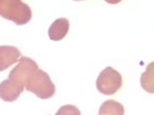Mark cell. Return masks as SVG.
I'll list each match as a JSON object with an SVG mask.
<instances>
[{
    "label": "cell",
    "mask_w": 154,
    "mask_h": 115,
    "mask_svg": "<svg viewBox=\"0 0 154 115\" xmlns=\"http://www.w3.org/2000/svg\"><path fill=\"white\" fill-rule=\"evenodd\" d=\"M0 16L16 25H25L31 20L32 11L21 0H0Z\"/></svg>",
    "instance_id": "1"
},
{
    "label": "cell",
    "mask_w": 154,
    "mask_h": 115,
    "mask_svg": "<svg viewBox=\"0 0 154 115\" xmlns=\"http://www.w3.org/2000/svg\"><path fill=\"white\" fill-rule=\"evenodd\" d=\"M25 89H27L29 92L36 94L41 99H48L53 97L56 93V87L49 78L48 73H46L42 69H37L33 72V74L29 78Z\"/></svg>",
    "instance_id": "2"
},
{
    "label": "cell",
    "mask_w": 154,
    "mask_h": 115,
    "mask_svg": "<svg viewBox=\"0 0 154 115\" xmlns=\"http://www.w3.org/2000/svg\"><path fill=\"white\" fill-rule=\"evenodd\" d=\"M121 85H122V77L112 67L105 68L99 74L96 79L97 91L101 94H105V95L115 94L121 88Z\"/></svg>",
    "instance_id": "3"
},
{
    "label": "cell",
    "mask_w": 154,
    "mask_h": 115,
    "mask_svg": "<svg viewBox=\"0 0 154 115\" xmlns=\"http://www.w3.org/2000/svg\"><path fill=\"white\" fill-rule=\"evenodd\" d=\"M37 69H38V66L33 59L29 57H20L16 67L10 72L9 79L12 83H15L17 87L25 89V85H26L29 78Z\"/></svg>",
    "instance_id": "4"
},
{
    "label": "cell",
    "mask_w": 154,
    "mask_h": 115,
    "mask_svg": "<svg viewBox=\"0 0 154 115\" xmlns=\"http://www.w3.org/2000/svg\"><path fill=\"white\" fill-rule=\"evenodd\" d=\"M20 51L14 46H0V71H4L19 62Z\"/></svg>",
    "instance_id": "5"
},
{
    "label": "cell",
    "mask_w": 154,
    "mask_h": 115,
    "mask_svg": "<svg viewBox=\"0 0 154 115\" xmlns=\"http://www.w3.org/2000/svg\"><path fill=\"white\" fill-rule=\"evenodd\" d=\"M22 92H23V89L17 87L15 83H12L10 79L3 81L0 83V98L5 101L16 100Z\"/></svg>",
    "instance_id": "6"
},
{
    "label": "cell",
    "mask_w": 154,
    "mask_h": 115,
    "mask_svg": "<svg viewBox=\"0 0 154 115\" xmlns=\"http://www.w3.org/2000/svg\"><path fill=\"white\" fill-rule=\"evenodd\" d=\"M68 30H69V21L67 19L62 18V19L56 20L51 25V27L48 30V36L51 40L59 41L66 37V35L68 34Z\"/></svg>",
    "instance_id": "7"
},
{
    "label": "cell",
    "mask_w": 154,
    "mask_h": 115,
    "mask_svg": "<svg viewBox=\"0 0 154 115\" xmlns=\"http://www.w3.org/2000/svg\"><path fill=\"white\" fill-rule=\"evenodd\" d=\"M125 108L121 103L115 100H106L99 109V115H123Z\"/></svg>",
    "instance_id": "8"
},
{
    "label": "cell",
    "mask_w": 154,
    "mask_h": 115,
    "mask_svg": "<svg viewBox=\"0 0 154 115\" xmlns=\"http://www.w3.org/2000/svg\"><path fill=\"white\" fill-rule=\"evenodd\" d=\"M153 66H154L153 63H150L147 71L143 73L142 78H140V84H142V87L149 93L154 92V89H153Z\"/></svg>",
    "instance_id": "9"
},
{
    "label": "cell",
    "mask_w": 154,
    "mask_h": 115,
    "mask_svg": "<svg viewBox=\"0 0 154 115\" xmlns=\"http://www.w3.org/2000/svg\"><path fill=\"white\" fill-rule=\"evenodd\" d=\"M56 115H82V114L79 109L74 105H63L57 110Z\"/></svg>",
    "instance_id": "10"
},
{
    "label": "cell",
    "mask_w": 154,
    "mask_h": 115,
    "mask_svg": "<svg viewBox=\"0 0 154 115\" xmlns=\"http://www.w3.org/2000/svg\"><path fill=\"white\" fill-rule=\"evenodd\" d=\"M105 2L109 3V4H117V3L122 2V0H105Z\"/></svg>",
    "instance_id": "11"
}]
</instances>
